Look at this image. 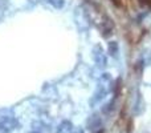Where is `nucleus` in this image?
Masks as SVG:
<instances>
[{
	"label": "nucleus",
	"instance_id": "nucleus-8",
	"mask_svg": "<svg viewBox=\"0 0 151 133\" xmlns=\"http://www.w3.org/2000/svg\"><path fill=\"white\" fill-rule=\"evenodd\" d=\"M32 133H39V132H32Z\"/></svg>",
	"mask_w": 151,
	"mask_h": 133
},
{
	"label": "nucleus",
	"instance_id": "nucleus-2",
	"mask_svg": "<svg viewBox=\"0 0 151 133\" xmlns=\"http://www.w3.org/2000/svg\"><path fill=\"white\" fill-rule=\"evenodd\" d=\"M19 121L17 118L12 116H3L0 117V133H12L15 129H17Z\"/></svg>",
	"mask_w": 151,
	"mask_h": 133
},
{
	"label": "nucleus",
	"instance_id": "nucleus-1",
	"mask_svg": "<svg viewBox=\"0 0 151 133\" xmlns=\"http://www.w3.org/2000/svg\"><path fill=\"white\" fill-rule=\"evenodd\" d=\"M110 85H111V80H110L109 73H105L104 76L101 77L98 83V86H97V91L94 93V99H93V104L99 100H102L105 96L107 94V92L110 91Z\"/></svg>",
	"mask_w": 151,
	"mask_h": 133
},
{
	"label": "nucleus",
	"instance_id": "nucleus-3",
	"mask_svg": "<svg viewBox=\"0 0 151 133\" xmlns=\"http://www.w3.org/2000/svg\"><path fill=\"white\" fill-rule=\"evenodd\" d=\"M94 60H96V63L98 64V67H101V68L106 67V64H107L106 55H105L104 51H102L99 47L94 48Z\"/></svg>",
	"mask_w": 151,
	"mask_h": 133
},
{
	"label": "nucleus",
	"instance_id": "nucleus-5",
	"mask_svg": "<svg viewBox=\"0 0 151 133\" xmlns=\"http://www.w3.org/2000/svg\"><path fill=\"white\" fill-rule=\"evenodd\" d=\"M48 4L53 5L55 8H63L65 4V0H45Z\"/></svg>",
	"mask_w": 151,
	"mask_h": 133
},
{
	"label": "nucleus",
	"instance_id": "nucleus-7",
	"mask_svg": "<svg viewBox=\"0 0 151 133\" xmlns=\"http://www.w3.org/2000/svg\"><path fill=\"white\" fill-rule=\"evenodd\" d=\"M72 133H85V131H83V129H76V131H73V132H72Z\"/></svg>",
	"mask_w": 151,
	"mask_h": 133
},
{
	"label": "nucleus",
	"instance_id": "nucleus-6",
	"mask_svg": "<svg viewBox=\"0 0 151 133\" xmlns=\"http://www.w3.org/2000/svg\"><path fill=\"white\" fill-rule=\"evenodd\" d=\"M142 3L146 5H149V7H151V0H142Z\"/></svg>",
	"mask_w": 151,
	"mask_h": 133
},
{
	"label": "nucleus",
	"instance_id": "nucleus-4",
	"mask_svg": "<svg viewBox=\"0 0 151 133\" xmlns=\"http://www.w3.org/2000/svg\"><path fill=\"white\" fill-rule=\"evenodd\" d=\"M72 129H73V124H72L70 121L65 120V121H63V123L58 125L56 133H72Z\"/></svg>",
	"mask_w": 151,
	"mask_h": 133
}]
</instances>
